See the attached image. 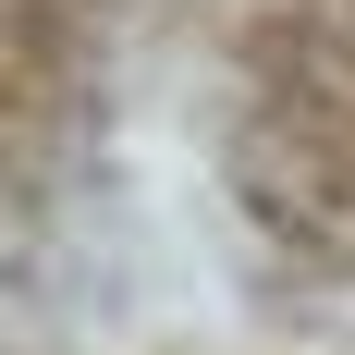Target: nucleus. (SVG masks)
Instances as JSON below:
<instances>
[{"instance_id": "nucleus-1", "label": "nucleus", "mask_w": 355, "mask_h": 355, "mask_svg": "<svg viewBox=\"0 0 355 355\" xmlns=\"http://www.w3.org/2000/svg\"><path fill=\"white\" fill-rule=\"evenodd\" d=\"M49 49H62V0H0V123H12V98L37 86Z\"/></svg>"}]
</instances>
